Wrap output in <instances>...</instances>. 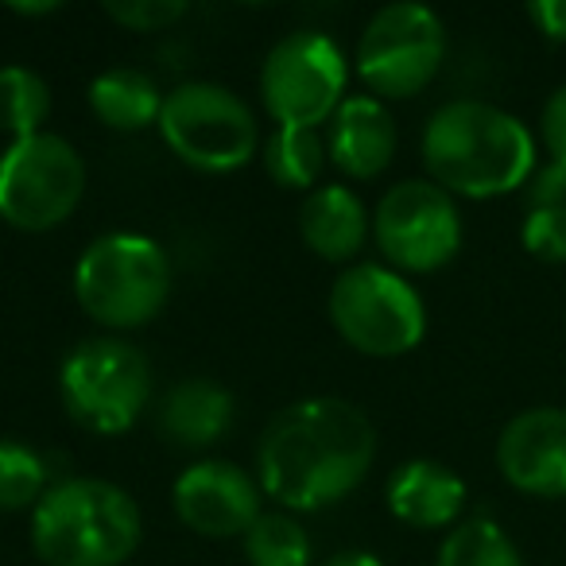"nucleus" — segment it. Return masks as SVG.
<instances>
[{
  "instance_id": "1",
  "label": "nucleus",
  "mask_w": 566,
  "mask_h": 566,
  "mask_svg": "<svg viewBox=\"0 0 566 566\" xmlns=\"http://www.w3.org/2000/svg\"><path fill=\"white\" fill-rule=\"evenodd\" d=\"M377 458L369 416L338 396H307L268 419L256 442L264 496L292 512H323L346 501Z\"/></svg>"
},
{
  "instance_id": "2",
  "label": "nucleus",
  "mask_w": 566,
  "mask_h": 566,
  "mask_svg": "<svg viewBox=\"0 0 566 566\" xmlns=\"http://www.w3.org/2000/svg\"><path fill=\"white\" fill-rule=\"evenodd\" d=\"M423 164L431 182L454 198H501L524 190L535 159V136L501 105L458 97L431 113L423 128Z\"/></svg>"
},
{
  "instance_id": "3",
  "label": "nucleus",
  "mask_w": 566,
  "mask_h": 566,
  "mask_svg": "<svg viewBox=\"0 0 566 566\" xmlns=\"http://www.w3.org/2000/svg\"><path fill=\"white\" fill-rule=\"evenodd\" d=\"M140 535V504L105 478L59 481L32 509V547L48 566H125Z\"/></svg>"
},
{
  "instance_id": "4",
  "label": "nucleus",
  "mask_w": 566,
  "mask_h": 566,
  "mask_svg": "<svg viewBox=\"0 0 566 566\" xmlns=\"http://www.w3.org/2000/svg\"><path fill=\"white\" fill-rule=\"evenodd\" d=\"M171 260L144 233H105L74 264V300L109 331H140L171 300Z\"/></svg>"
},
{
  "instance_id": "5",
  "label": "nucleus",
  "mask_w": 566,
  "mask_h": 566,
  "mask_svg": "<svg viewBox=\"0 0 566 566\" xmlns=\"http://www.w3.org/2000/svg\"><path fill=\"white\" fill-rule=\"evenodd\" d=\"M59 392L86 431L125 434L151 403V361L133 342L86 338L59 365Z\"/></svg>"
},
{
  "instance_id": "6",
  "label": "nucleus",
  "mask_w": 566,
  "mask_h": 566,
  "mask_svg": "<svg viewBox=\"0 0 566 566\" xmlns=\"http://www.w3.org/2000/svg\"><path fill=\"white\" fill-rule=\"evenodd\" d=\"M331 323L365 357H403L423 342V295L388 264H354L331 287Z\"/></svg>"
},
{
  "instance_id": "7",
  "label": "nucleus",
  "mask_w": 566,
  "mask_h": 566,
  "mask_svg": "<svg viewBox=\"0 0 566 566\" xmlns=\"http://www.w3.org/2000/svg\"><path fill=\"white\" fill-rule=\"evenodd\" d=\"M159 136L187 167L206 175H229L256 156V117L218 82H182L164 97Z\"/></svg>"
},
{
  "instance_id": "8",
  "label": "nucleus",
  "mask_w": 566,
  "mask_h": 566,
  "mask_svg": "<svg viewBox=\"0 0 566 566\" xmlns=\"http://www.w3.org/2000/svg\"><path fill=\"white\" fill-rule=\"evenodd\" d=\"M447 59V28L439 12L416 0L385 4L369 17L361 40H357V78L373 90L380 102L423 94L442 71Z\"/></svg>"
},
{
  "instance_id": "9",
  "label": "nucleus",
  "mask_w": 566,
  "mask_h": 566,
  "mask_svg": "<svg viewBox=\"0 0 566 566\" xmlns=\"http://www.w3.org/2000/svg\"><path fill=\"white\" fill-rule=\"evenodd\" d=\"M86 195V159L71 140L35 133L0 156V218L24 233H48L78 210Z\"/></svg>"
},
{
  "instance_id": "10",
  "label": "nucleus",
  "mask_w": 566,
  "mask_h": 566,
  "mask_svg": "<svg viewBox=\"0 0 566 566\" xmlns=\"http://www.w3.org/2000/svg\"><path fill=\"white\" fill-rule=\"evenodd\" d=\"M346 55L326 32L283 35L260 66V97L280 128L331 125L346 102Z\"/></svg>"
},
{
  "instance_id": "11",
  "label": "nucleus",
  "mask_w": 566,
  "mask_h": 566,
  "mask_svg": "<svg viewBox=\"0 0 566 566\" xmlns=\"http://www.w3.org/2000/svg\"><path fill=\"white\" fill-rule=\"evenodd\" d=\"M373 241L396 272L427 275L447 268L462 249V213L454 195L431 179H403L373 210Z\"/></svg>"
},
{
  "instance_id": "12",
  "label": "nucleus",
  "mask_w": 566,
  "mask_h": 566,
  "mask_svg": "<svg viewBox=\"0 0 566 566\" xmlns=\"http://www.w3.org/2000/svg\"><path fill=\"white\" fill-rule=\"evenodd\" d=\"M260 481L229 458H202L175 478V516L198 535L233 539L260 520Z\"/></svg>"
},
{
  "instance_id": "13",
  "label": "nucleus",
  "mask_w": 566,
  "mask_h": 566,
  "mask_svg": "<svg viewBox=\"0 0 566 566\" xmlns=\"http://www.w3.org/2000/svg\"><path fill=\"white\" fill-rule=\"evenodd\" d=\"M496 470L516 493L539 501L566 496V408H527L496 439Z\"/></svg>"
},
{
  "instance_id": "14",
  "label": "nucleus",
  "mask_w": 566,
  "mask_h": 566,
  "mask_svg": "<svg viewBox=\"0 0 566 566\" xmlns=\"http://www.w3.org/2000/svg\"><path fill=\"white\" fill-rule=\"evenodd\" d=\"M396 120L373 94H349L331 117L326 156L346 179H377L396 156Z\"/></svg>"
},
{
  "instance_id": "15",
  "label": "nucleus",
  "mask_w": 566,
  "mask_h": 566,
  "mask_svg": "<svg viewBox=\"0 0 566 566\" xmlns=\"http://www.w3.org/2000/svg\"><path fill=\"white\" fill-rule=\"evenodd\" d=\"M385 501L400 524L416 532H439L462 524L465 481L434 458H411L388 473Z\"/></svg>"
},
{
  "instance_id": "16",
  "label": "nucleus",
  "mask_w": 566,
  "mask_h": 566,
  "mask_svg": "<svg viewBox=\"0 0 566 566\" xmlns=\"http://www.w3.org/2000/svg\"><path fill=\"white\" fill-rule=\"evenodd\" d=\"M373 218L365 210L361 195L342 182H326V187H315L307 195L300 210V233L307 241V249L315 256L331 260V264H346L369 241Z\"/></svg>"
},
{
  "instance_id": "17",
  "label": "nucleus",
  "mask_w": 566,
  "mask_h": 566,
  "mask_svg": "<svg viewBox=\"0 0 566 566\" xmlns=\"http://www.w3.org/2000/svg\"><path fill=\"white\" fill-rule=\"evenodd\" d=\"M233 411H237V403L226 388L213 385V380L190 377V380H182V385H175L171 392L159 400L156 427L171 447L206 450L229 434Z\"/></svg>"
},
{
  "instance_id": "18",
  "label": "nucleus",
  "mask_w": 566,
  "mask_h": 566,
  "mask_svg": "<svg viewBox=\"0 0 566 566\" xmlns=\"http://www.w3.org/2000/svg\"><path fill=\"white\" fill-rule=\"evenodd\" d=\"M90 109L113 133H144V128L159 125L164 113V97L156 86V78L133 66H113L102 71L90 82Z\"/></svg>"
},
{
  "instance_id": "19",
  "label": "nucleus",
  "mask_w": 566,
  "mask_h": 566,
  "mask_svg": "<svg viewBox=\"0 0 566 566\" xmlns=\"http://www.w3.org/2000/svg\"><path fill=\"white\" fill-rule=\"evenodd\" d=\"M326 159L331 156L318 128H275L264 144V171L287 190L315 187Z\"/></svg>"
},
{
  "instance_id": "20",
  "label": "nucleus",
  "mask_w": 566,
  "mask_h": 566,
  "mask_svg": "<svg viewBox=\"0 0 566 566\" xmlns=\"http://www.w3.org/2000/svg\"><path fill=\"white\" fill-rule=\"evenodd\" d=\"M434 566H524V558L496 520L470 516L447 532Z\"/></svg>"
},
{
  "instance_id": "21",
  "label": "nucleus",
  "mask_w": 566,
  "mask_h": 566,
  "mask_svg": "<svg viewBox=\"0 0 566 566\" xmlns=\"http://www.w3.org/2000/svg\"><path fill=\"white\" fill-rule=\"evenodd\" d=\"M51 117V90L28 66H0V133H12V140L43 133V120Z\"/></svg>"
},
{
  "instance_id": "22",
  "label": "nucleus",
  "mask_w": 566,
  "mask_h": 566,
  "mask_svg": "<svg viewBox=\"0 0 566 566\" xmlns=\"http://www.w3.org/2000/svg\"><path fill=\"white\" fill-rule=\"evenodd\" d=\"M249 566H307L311 535L287 512H260V520L241 535Z\"/></svg>"
},
{
  "instance_id": "23",
  "label": "nucleus",
  "mask_w": 566,
  "mask_h": 566,
  "mask_svg": "<svg viewBox=\"0 0 566 566\" xmlns=\"http://www.w3.org/2000/svg\"><path fill=\"white\" fill-rule=\"evenodd\" d=\"M48 489V462L40 450L17 439H0V512L35 509Z\"/></svg>"
},
{
  "instance_id": "24",
  "label": "nucleus",
  "mask_w": 566,
  "mask_h": 566,
  "mask_svg": "<svg viewBox=\"0 0 566 566\" xmlns=\"http://www.w3.org/2000/svg\"><path fill=\"white\" fill-rule=\"evenodd\" d=\"M520 241L535 260L547 264H566V206H547V210H527L520 226Z\"/></svg>"
},
{
  "instance_id": "25",
  "label": "nucleus",
  "mask_w": 566,
  "mask_h": 566,
  "mask_svg": "<svg viewBox=\"0 0 566 566\" xmlns=\"http://www.w3.org/2000/svg\"><path fill=\"white\" fill-rule=\"evenodd\" d=\"M105 17L117 20L128 32H164L175 20L187 17V4L182 0H109L105 4Z\"/></svg>"
},
{
  "instance_id": "26",
  "label": "nucleus",
  "mask_w": 566,
  "mask_h": 566,
  "mask_svg": "<svg viewBox=\"0 0 566 566\" xmlns=\"http://www.w3.org/2000/svg\"><path fill=\"white\" fill-rule=\"evenodd\" d=\"M539 140L547 148L551 164L566 167V86H558L555 94L547 97L539 113Z\"/></svg>"
},
{
  "instance_id": "27",
  "label": "nucleus",
  "mask_w": 566,
  "mask_h": 566,
  "mask_svg": "<svg viewBox=\"0 0 566 566\" xmlns=\"http://www.w3.org/2000/svg\"><path fill=\"white\" fill-rule=\"evenodd\" d=\"M527 210H547V206H566V167L558 164H539L532 171V179L524 182Z\"/></svg>"
},
{
  "instance_id": "28",
  "label": "nucleus",
  "mask_w": 566,
  "mask_h": 566,
  "mask_svg": "<svg viewBox=\"0 0 566 566\" xmlns=\"http://www.w3.org/2000/svg\"><path fill=\"white\" fill-rule=\"evenodd\" d=\"M527 20L543 40L566 43V0H532L527 4Z\"/></svg>"
},
{
  "instance_id": "29",
  "label": "nucleus",
  "mask_w": 566,
  "mask_h": 566,
  "mask_svg": "<svg viewBox=\"0 0 566 566\" xmlns=\"http://www.w3.org/2000/svg\"><path fill=\"white\" fill-rule=\"evenodd\" d=\"M323 566H385L373 551H338L334 558H326Z\"/></svg>"
},
{
  "instance_id": "30",
  "label": "nucleus",
  "mask_w": 566,
  "mask_h": 566,
  "mask_svg": "<svg viewBox=\"0 0 566 566\" xmlns=\"http://www.w3.org/2000/svg\"><path fill=\"white\" fill-rule=\"evenodd\" d=\"M9 9L17 12V17H51V12H59L63 4H59V0H43V4H20V0H12Z\"/></svg>"
}]
</instances>
